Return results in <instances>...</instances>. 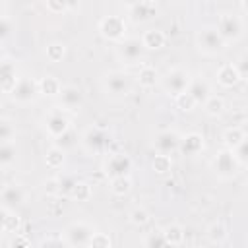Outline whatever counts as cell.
<instances>
[{"mask_svg":"<svg viewBox=\"0 0 248 248\" xmlns=\"http://www.w3.org/2000/svg\"><path fill=\"white\" fill-rule=\"evenodd\" d=\"M211 167H213V170H215V174H217L219 178L229 180V178L236 176V172L240 170L242 165L238 163V159H236V155L232 153V149L225 147V149H221V151L213 157Z\"/></svg>","mask_w":248,"mask_h":248,"instance_id":"cell-1","label":"cell"},{"mask_svg":"<svg viewBox=\"0 0 248 248\" xmlns=\"http://www.w3.org/2000/svg\"><path fill=\"white\" fill-rule=\"evenodd\" d=\"M37 95H39V81H35L33 78H27V76L17 78L16 85H14L12 91H10V97H12L16 103H21V105L35 101Z\"/></svg>","mask_w":248,"mask_h":248,"instance_id":"cell-2","label":"cell"},{"mask_svg":"<svg viewBox=\"0 0 248 248\" xmlns=\"http://www.w3.org/2000/svg\"><path fill=\"white\" fill-rule=\"evenodd\" d=\"M217 33L221 35V39L225 43H231V41H236L240 39L242 35V21L238 16H232V14H223L219 19H217Z\"/></svg>","mask_w":248,"mask_h":248,"instance_id":"cell-3","label":"cell"},{"mask_svg":"<svg viewBox=\"0 0 248 248\" xmlns=\"http://www.w3.org/2000/svg\"><path fill=\"white\" fill-rule=\"evenodd\" d=\"M198 46L205 54H217L225 48V41L221 39L215 27H203L198 33Z\"/></svg>","mask_w":248,"mask_h":248,"instance_id":"cell-4","label":"cell"},{"mask_svg":"<svg viewBox=\"0 0 248 248\" xmlns=\"http://www.w3.org/2000/svg\"><path fill=\"white\" fill-rule=\"evenodd\" d=\"M93 227L83 223V221H78V223H72L66 227L64 231V242L68 246H83L89 242L91 234H93Z\"/></svg>","mask_w":248,"mask_h":248,"instance_id":"cell-5","label":"cell"},{"mask_svg":"<svg viewBox=\"0 0 248 248\" xmlns=\"http://www.w3.org/2000/svg\"><path fill=\"white\" fill-rule=\"evenodd\" d=\"M81 143L89 153H103L110 143V136L101 128H89L81 136Z\"/></svg>","mask_w":248,"mask_h":248,"instance_id":"cell-6","label":"cell"},{"mask_svg":"<svg viewBox=\"0 0 248 248\" xmlns=\"http://www.w3.org/2000/svg\"><path fill=\"white\" fill-rule=\"evenodd\" d=\"M188 83H190V76H188V72H184V70H180V68H174V70L167 72V76L163 78V87H165V91H167L169 95H174V97H176L178 93L186 91Z\"/></svg>","mask_w":248,"mask_h":248,"instance_id":"cell-7","label":"cell"},{"mask_svg":"<svg viewBox=\"0 0 248 248\" xmlns=\"http://www.w3.org/2000/svg\"><path fill=\"white\" fill-rule=\"evenodd\" d=\"M99 31L103 37H107L110 41H122L126 35V23L118 16H107L105 19H101Z\"/></svg>","mask_w":248,"mask_h":248,"instance_id":"cell-8","label":"cell"},{"mask_svg":"<svg viewBox=\"0 0 248 248\" xmlns=\"http://www.w3.org/2000/svg\"><path fill=\"white\" fill-rule=\"evenodd\" d=\"M105 89L112 97H124L130 93V76L124 72H110L105 76Z\"/></svg>","mask_w":248,"mask_h":248,"instance_id":"cell-9","label":"cell"},{"mask_svg":"<svg viewBox=\"0 0 248 248\" xmlns=\"http://www.w3.org/2000/svg\"><path fill=\"white\" fill-rule=\"evenodd\" d=\"M130 170H132V159L128 155H124V153H114L105 163V172L110 178H114V176H128Z\"/></svg>","mask_w":248,"mask_h":248,"instance_id":"cell-10","label":"cell"},{"mask_svg":"<svg viewBox=\"0 0 248 248\" xmlns=\"http://www.w3.org/2000/svg\"><path fill=\"white\" fill-rule=\"evenodd\" d=\"M23 202H25V190L19 184H6L0 190V203L10 211L23 205Z\"/></svg>","mask_w":248,"mask_h":248,"instance_id":"cell-11","label":"cell"},{"mask_svg":"<svg viewBox=\"0 0 248 248\" xmlns=\"http://www.w3.org/2000/svg\"><path fill=\"white\" fill-rule=\"evenodd\" d=\"M143 45L140 39H122L120 46H118V56L126 62V64H134L143 56Z\"/></svg>","mask_w":248,"mask_h":248,"instance_id":"cell-12","label":"cell"},{"mask_svg":"<svg viewBox=\"0 0 248 248\" xmlns=\"http://www.w3.org/2000/svg\"><path fill=\"white\" fill-rule=\"evenodd\" d=\"M58 97H60V107H64L66 110H76L83 105V93L76 85H64Z\"/></svg>","mask_w":248,"mask_h":248,"instance_id":"cell-13","label":"cell"},{"mask_svg":"<svg viewBox=\"0 0 248 248\" xmlns=\"http://www.w3.org/2000/svg\"><path fill=\"white\" fill-rule=\"evenodd\" d=\"M157 16V6L153 0H141L134 6H130V19L134 23H143L149 21Z\"/></svg>","mask_w":248,"mask_h":248,"instance_id":"cell-14","label":"cell"},{"mask_svg":"<svg viewBox=\"0 0 248 248\" xmlns=\"http://www.w3.org/2000/svg\"><path fill=\"white\" fill-rule=\"evenodd\" d=\"M45 126H46V132H48L52 138H56V136L64 134L66 130H70V120H68V116L62 114L60 110H52V112L46 114Z\"/></svg>","mask_w":248,"mask_h":248,"instance_id":"cell-15","label":"cell"},{"mask_svg":"<svg viewBox=\"0 0 248 248\" xmlns=\"http://www.w3.org/2000/svg\"><path fill=\"white\" fill-rule=\"evenodd\" d=\"M17 81V70H16V64L8 58H2L0 60V89L10 93L12 87L16 85Z\"/></svg>","mask_w":248,"mask_h":248,"instance_id":"cell-16","label":"cell"},{"mask_svg":"<svg viewBox=\"0 0 248 248\" xmlns=\"http://www.w3.org/2000/svg\"><path fill=\"white\" fill-rule=\"evenodd\" d=\"M178 143H180V136L176 134V132H172V130H165V132H161L159 136H157V140H155V147H157V151L159 153H172L174 149H178Z\"/></svg>","mask_w":248,"mask_h":248,"instance_id":"cell-17","label":"cell"},{"mask_svg":"<svg viewBox=\"0 0 248 248\" xmlns=\"http://www.w3.org/2000/svg\"><path fill=\"white\" fill-rule=\"evenodd\" d=\"M186 91H188V95L196 101V105H203V101L211 95V89H209L207 81H205V79H202V78L190 79V83H188Z\"/></svg>","mask_w":248,"mask_h":248,"instance_id":"cell-18","label":"cell"},{"mask_svg":"<svg viewBox=\"0 0 248 248\" xmlns=\"http://www.w3.org/2000/svg\"><path fill=\"white\" fill-rule=\"evenodd\" d=\"M178 147L182 149L184 155H198L203 149V136L198 132H190L184 138H180Z\"/></svg>","mask_w":248,"mask_h":248,"instance_id":"cell-19","label":"cell"},{"mask_svg":"<svg viewBox=\"0 0 248 248\" xmlns=\"http://www.w3.org/2000/svg\"><path fill=\"white\" fill-rule=\"evenodd\" d=\"M215 78H217L219 85H223V87H232V85H236V83L242 79L234 64H225V66H221V68L217 70Z\"/></svg>","mask_w":248,"mask_h":248,"instance_id":"cell-20","label":"cell"},{"mask_svg":"<svg viewBox=\"0 0 248 248\" xmlns=\"http://www.w3.org/2000/svg\"><path fill=\"white\" fill-rule=\"evenodd\" d=\"M165 41H167V37H165V33H163L161 29H147V31L143 33V37H141L143 48H149V50L161 48V46L165 45Z\"/></svg>","mask_w":248,"mask_h":248,"instance_id":"cell-21","label":"cell"},{"mask_svg":"<svg viewBox=\"0 0 248 248\" xmlns=\"http://www.w3.org/2000/svg\"><path fill=\"white\" fill-rule=\"evenodd\" d=\"M161 232H163L167 244H170V246H178V244H182V240H184V231H182V227L176 225V223L167 225Z\"/></svg>","mask_w":248,"mask_h":248,"instance_id":"cell-22","label":"cell"},{"mask_svg":"<svg viewBox=\"0 0 248 248\" xmlns=\"http://www.w3.org/2000/svg\"><path fill=\"white\" fill-rule=\"evenodd\" d=\"M17 159V149L12 141H6V143H0V169L4 167H12Z\"/></svg>","mask_w":248,"mask_h":248,"instance_id":"cell-23","label":"cell"},{"mask_svg":"<svg viewBox=\"0 0 248 248\" xmlns=\"http://www.w3.org/2000/svg\"><path fill=\"white\" fill-rule=\"evenodd\" d=\"M244 138H246V134H244V130L240 126H232V128H227L223 132V141H225V145L229 149H234Z\"/></svg>","mask_w":248,"mask_h":248,"instance_id":"cell-24","label":"cell"},{"mask_svg":"<svg viewBox=\"0 0 248 248\" xmlns=\"http://www.w3.org/2000/svg\"><path fill=\"white\" fill-rule=\"evenodd\" d=\"M60 89H62V85H60V81H58L54 76H45V78L39 81V93H43V95L54 97V95L60 93Z\"/></svg>","mask_w":248,"mask_h":248,"instance_id":"cell-25","label":"cell"},{"mask_svg":"<svg viewBox=\"0 0 248 248\" xmlns=\"http://www.w3.org/2000/svg\"><path fill=\"white\" fill-rule=\"evenodd\" d=\"M45 163H46V167L52 169V170L60 169V167L64 165V149L52 145V147L46 151V155H45Z\"/></svg>","mask_w":248,"mask_h":248,"instance_id":"cell-26","label":"cell"},{"mask_svg":"<svg viewBox=\"0 0 248 248\" xmlns=\"http://www.w3.org/2000/svg\"><path fill=\"white\" fill-rule=\"evenodd\" d=\"M76 182H78L76 176H72V174H60V176L54 180V186H56V192H58V194L70 198V194H72Z\"/></svg>","mask_w":248,"mask_h":248,"instance_id":"cell-27","label":"cell"},{"mask_svg":"<svg viewBox=\"0 0 248 248\" xmlns=\"http://www.w3.org/2000/svg\"><path fill=\"white\" fill-rule=\"evenodd\" d=\"M132 190V182L128 176H114L110 178V192L114 196H126Z\"/></svg>","mask_w":248,"mask_h":248,"instance_id":"cell-28","label":"cell"},{"mask_svg":"<svg viewBox=\"0 0 248 248\" xmlns=\"http://www.w3.org/2000/svg\"><path fill=\"white\" fill-rule=\"evenodd\" d=\"M138 81L141 87H153L157 83V70L151 66H143L138 74Z\"/></svg>","mask_w":248,"mask_h":248,"instance_id":"cell-29","label":"cell"},{"mask_svg":"<svg viewBox=\"0 0 248 248\" xmlns=\"http://www.w3.org/2000/svg\"><path fill=\"white\" fill-rule=\"evenodd\" d=\"M78 143V136L72 132V128L70 130H66L64 134H60V136H56L54 138V145L56 147H60V149H70V147H74Z\"/></svg>","mask_w":248,"mask_h":248,"instance_id":"cell-30","label":"cell"},{"mask_svg":"<svg viewBox=\"0 0 248 248\" xmlns=\"http://www.w3.org/2000/svg\"><path fill=\"white\" fill-rule=\"evenodd\" d=\"M203 107H205V112H207V114H211V116H217V114H221V112H223V108H225V103H223V99H221V97L209 95V97L203 101Z\"/></svg>","mask_w":248,"mask_h":248,"instance_id":"cell-31","label":"cell"},{"mask_svg":"<svg viewBox=\"0 0 248 248\" xmlns=\"http://www.w3.org/2000/svg\"><path fill=\"white\" fill-rule=\"evenodd\" d=\"M70 198H74L78 202H87L91 198V186L87 182H79L78 180L76 186H74V190H72V194H70Z\"/></svg>","mask_w":248,"mask_h":248,"instance_id":"cell-32","label":"cell"},{"mask_svg":"<svg viewBox=\"0 0 248 248\" xmlns=\"http://www.w3.org/2000/svg\"><path fill=\"white\" fill-rule=\"evenodd\" d=\"M14 138H16V128H14L12 120H8V118H2V116H0V143L12 141Z\"/></svg>","mask_w":248,"mask_h":248,"instance_id":"cell-33","label":"cell"},{"mask_svg":"<svg viewBox=\"0 0 248 248\" xmlns=\"http://www.w3.org/2000/svg\"><path fill=\"white\" fill-rule=\"evenodd\" d=\"M170 167H172V161H170V157H169L167 153L155 155V159H153V170H155V172L165 174V172L170 170Z\"/></svg>","mask_w":248,"mask_h":248,"instance_id":"cell-34","label":"cell"},{"mask_svg":"<svg viewBox=\"0 0 248 248\" xmlns=\"http://www.w3.org/2000/svg\"><path fill=\"white\" fill-rule=\"evenodd\" d=\"M207 236H209V240L215 242V244L225 242V238H227V229H225V225H221V223H213V225L207 229Z\"/></svg>","mask_w":248,"mask_h":248,"instance_id":"cell-35","label":"cell"},{"mask_svg":"<svg viewBox=\"0 0 248 248\" xmlns=\"http://www.w3.org/2000/svg\"><path fill=\"white\" fill-rule=\"evenodd\" d=\"M64 54H66V46L62 43H50L46 46V58L50 62H60L64 58Z\"/></svg>","mask_w":248,"mask_h":248,"instance_id":"cell-36","label":"cell"},{"mask_svg":"<svg viewBox=\"0 0 248 248\" xmlns=\"http://www.w3.org/2000/svg\"><path fill=\"white\" fill-rule=\"evenodd\" d=\"M143 244L149 246V248H159V246H167V240H165V236H163L161 231H155V232H149L145 236Z\"/></svg>","mask_w":248,"mask_h":248,"instance_id":"cell-37","label":"cell"},{"mask_svg":"<svg viewBox=\"0 0 248 248\" xmlns=\"http://www.w3.org/2000/svg\"><path fill=\"white\" fill-rule=\"evenodd\" d=\"M87 244H89V246H99V248H108V246L112 244V240H110V236L105 234V232H93Z\"/></svg>","mask_w":248,"mask_h":248,"instance_id":"cell-38","label":"cell"},{"mask_svg":"<svg viewBox=\"0 0 248 248\" xmlns=\"http://www.w3.org/2000/svg\"><path fill=\"white\" fill-rule=\"evenodd\" d=\"M176 105H178L180 110H192L196 107V101L188 95V91H182V93L176 95Z\"/></svg>","mask_w":248,"mask_h":248,"instance_id":"cell-39","label":"cell"},{"mask_svg":"<svg viewBox=\"0 0 248 248\" xmlns=\"http://www.w3.org/2000/svg\"><path fill=\"white\" fill-rule=\"evenodd\" d=\"M130 221H132L134 225H138V227H143V225L149 221V213H147L145 209H141V207H136V209H132V213H130Z\"/></svg>","mask_w":248,"mask_h":248,"instance_id":"cell-40","label":"cell"},{"mask_svg":"<svg viewBox=\"0 0 248 248\" xmlns=\"http://www.w3.org/2000/svg\"><path fill=\"white\" fill-rule=\"evenodd\" d=\"M232 153L236 155L238 163H240V165H244V163L248 161V155H246V153H248V140L244 138V140H242V141H240V143H238V145L232 149Z\"/></svg>","mask_w":248,"mask_h":248,"instance_id":"cell-41","label":"cell"},{"mask_svg":"<svg viewBox=\"0 0 248 248\" xmlns=\"http://www.w3.org/2000/svg\"><path fill=\"white\" fill-rule=\"evenodd\" d=\"M10 33H12V21L8 17H2L0 16V43L6 41L10 37Z\"/></svg>","mask_w":248,"mask_h":248,"instance_id":"cell-42","label":"cell"},{"mask_svg":"<svg viewBox=\"0 0 248 248\" xmlns=\"http://www.w3.org/2000/svg\"><path fill=\"white\" fill-rule=\"evenodd\" d=\"M46 8H48V12H52V14H62L64 10H68L64 0H46Z\"/></svg>","mask_w":248,"mask_h":248,"instance_id":"cell-43","label":"cell"},{"mask_svg":"<svg viewBox=\"0 0 248 248\" xmlns=\"http://www.w3.org/2000/svg\"><path fill=\"white\" fill-rule=\"evenodd\" d=\"M8 215H10V209L0 205V232L6 231V221H8Z\"/></svg>","mask_w":248,"mask_h":248,"instance_id":"cell-44","label":"cell"},{"mask_svg":"<svg viewBox=\"0 0 248 248\" xmlns=\"http://www.w3.org/2000/svg\"><path fill=\"white\" fill-rule=\"evenodd\" d=\"M66 2V8L68 10H76V8H79V4H81V0H64Z\"/></svg>","mask_w":248,"mask_h":248,"instance_id":"cell-45","label":"cell"},{"mask_svg":"<svg viewBox=\"0 0 248 248\" xmlns=\"http://www.w3.org/2000/svg\"><path fill=\"white\" fill-rule=\"evenodd\" d=\"M126 2V6L130 8V6H134V4H138V2H141V0H124Z\"/></svg>","mask_w":248,"mask_h":248,"instance_id":"cell-46","label":"cell"},{"mask_svg":"<svg viewBox=\"0 0 248 248\" xmlns=\"http://www.w3.org/2000/svg\"><path fill=\"white\" fill-rule=\"evenodd\" d=\"M0 60H2V50H0Z\"/></svg>","mask_w":248,"mask_h":248,"instance_id":"cell-47","label":"cell"}]
</instances>
